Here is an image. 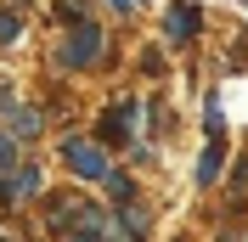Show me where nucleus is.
Returning <instances> with one entry per match:
<instances>
[{"instance_id": "nucleus-14", "label": "nucleus", "mask_w": 248, "mask_h": 242, "mask_svg": "<svg viewBox=\"0 0 248 242\" xmlns=\"http://www.w3.org/2000/svg\"><path fill=\"white\" fill-rule=\"evenodd\" d=\"M68 242H108V237H91V231H74Z\"/></svg>"}, {"instance_id": "nucleus-1", "label": "nucleus", "mask_w": 248, "mask_h": 242, "mask_svg": "<svg viewBox=\"0 0 248 242\" xmlns=\"http://www.w3.org/2000/svg\"><path fill=\"white\" fill-rule=\"evenodd\" d=\"M96 57H102V29L74 23V34L62 40V68H96Z\"/></svg>"}, {"instance_id": "nucleus-5", "label": "nucleus", "mask_w": 248, "mask_h": 242, "mask_svg": "<svg viewBox=\"0 0 248 242\" xmlns=\"http://www.w3.org/2000/svg\"><path fill=\"white\" fill-rule=\"evenodd\" d=\"M102 136H119V141H136V102H119L102 119Z\"/></svg>"}, {"instance_id": "nucleus-7", "label": "nucleus", "mask_w": 248, "mask_h": 242, "mask_svg": "<svg viewBox=\"0 0 248 242\" xmlns=\"http://www.w3.org/2000/svg\"><path fill=\"white\" fill-rule=\"evenodd\" d=\"M215 175H220V141H209V147H203V158H198V181L215 186Z\"/></svg>"}, {"instance_id": "nucleus-4", "label": "nucleus", "mask_w": 248, "mask_h": 242, "mask_svg": "<svg viewBox=\"0 0 248 242\" xmlns=\"http://www.w3.org/2000/svg\"><path fill=\"white\" fill-rule=\"evenodd\" d=\"M0 113L12 124V136H40V113H34V107H17L6 91H0Z\"/></svg>"}, {"instance_id": "nucleus-3", "label": "nucleus", "mask_w": 248, "mask_h": 242, "mask_svg": "<svg viewBox=\"0 0 248 242\" xmlns=\"http://www.w3.org/2000/svg\"><path fill=\"white\" fill-rule=\"evenodd\" d=\"M192 34H198V6H192V0L170 6V17H164V40H170V45H186Z\"/></svg>"}, {"instance_id": "nucleus-13", "label": "nucleus", "mask_w": 248, "mask_h": 242, "mask_svg": "<svg viewBox=\"0 0 248 242\" xmlns=\"http://www.w3.org/2000/svg\"><path fill=\"white\" fill-rule=\"evenodd\" d=\"M108 6H113V12H136L141 0H108Z\"/></svg>"}, {"instance_id": "nucleus-2", "label": "nucleus", "mask_w": 248, "mask_h": 242, "mask_svg": "<svg viewBox=\"0 0 248 242\" xmlns=\"http://www.w3.org/2000/svg\"><path fill=\"white\" fill-rule=\"evenodd\" d=\"M62 164L74 169L79 181H108V175H113L108 158H102V147H91V141H74V136L62 141Z\"/></svg>"}, {"instance_id": "nucleus-8", "label": "nucleus", "mask_w": 248, "mask_h": 242, "mask_svg": "<svg viewBox=\"0 0 248 242\" xmlns=\"http://www.w3.org/2000/svg\"><path fill=\"white\" fill-rule=\"evenodd\" d=\"M119 226H124V237H130V242H141V237H147V214L124 203V220H119Z\"/></svg>"}, {"instance_id": "nucleus-6", "label": "nucleus", "mask_w": 248, "mask_h": 242, "mask_svg": "<svg viewBox=\"0 0 248 242\" xmlns=\"http://www.w3.org/2000/svg\"><path fill=\"white\" fill-rule=\"evenodd\" d=\"M6 197H17V203H23V197H40V169H17L12 186H6Z\"/></svg>"}, {"instance_id": "nucleus-11", "label": "nucleus", "mask_w": 248, "mask_h": 242, "mask_svg": "<svg viewBox=\"0 0 248 242\" xmlns=\"http://www.w3.org/2000/svg\"><path fill=\"white\" fill-rule=\"evenodd\" d=\"M57 17L62 23H85V0H57Z\"/></svg>"}, {"instance_id": "nucleus-10", "label": "nucleus", "mask_w": 248, "mask_h": 242, "mask_svg": "<svg viewBox=\"0 0 248 242\" xmlns=\"http://www.w3.org/2000/svg\"><path fill=\"white\" fill-rule=\"evenodd\" d=\"M12 164H17V136H12V130H0V175H6Z\"/></svg>"}, {"instance_id": "nucleus-12", "label": "nucleus", "mask_w": 248, "mask_h": 242, "mask_svg": "<svg viewBox=\"0 0 248 242\" xmlns=\"http://www.w3.org/2000/svg\"><path fill=\"white\" fill-rule=\"evenodd\" d=\"M0 40H17V12H0Z\"/></svg>"}, {"instance_id": "nucleus-15", "label": "nucleus", "mask_w": 248, "mask_h": 242, "mask_svg": "<svg viewBox=\"0 0 248 242\" xmlns=\"http://www.w3.org/2000/svg\"><path fill=\"white\" fill-rule=\"evenodd\" d=\"M0 197H6V186H0Z\"/></svg>"}, {"instance_id": "nucleus-9", "label": "nucleus", "mask_w": 248, "mask_h": 242, "mask_svg": "<svg viewBox=\"0 0 248 242\" xmlns=\"http://www.w3.org/2000/svg\"><path fill=\"white\" fill-rule=\"evenodd\" d=\"M108 197H113V203L124 209V203L136 197V186H130V175H108Z\"/></svg>"}]
</instances>
